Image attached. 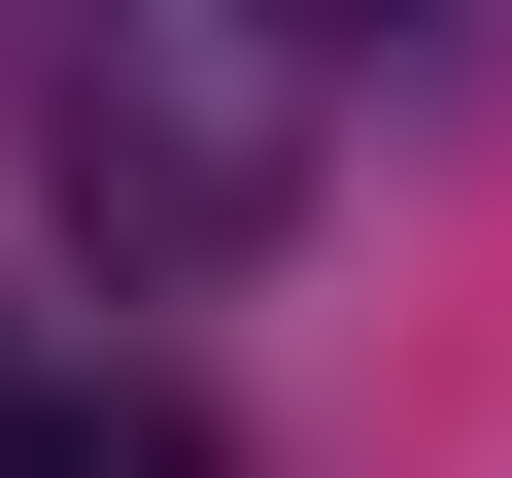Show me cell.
Returning a JSON list of instances; mask_svg holds the SVG:
<instances>
[{
	"mask_svg": "<svg viewBox=\"0 0 512 478\" xmlns=\"http://www.w3.org/2000/svg\"><path fill=\"white\" fill-rule=\"evenodd\" d=\"M35 171H69L103 274H239V239H274V103H239L205 35H103V69L35 103Z\"/></svg>",
	"mask_w": 512,
	"mask_h": 478,
	"instance_id": "cell-1",
	"label": "cell"
},
{
	"mask_svg": "<svg viewBox=\"0 0 512 478\" xmlns=\"http://www.w3.org/2000/svg\"><path fill=\"white\" fill-rule=\"evenodd\" d=\"M0 478H205V410H35L0 376Z\"/></svg>",
	"mask_w": 512,
	"mask_h": 478,
	"instance_id": "cell-2",
	"label": "cell"
}]
</instances>
